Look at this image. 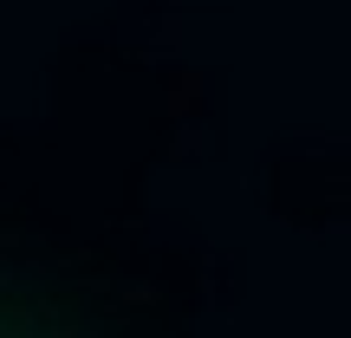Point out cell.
Instances as JSON below:
<instances>
[{
    "label": "cell",
    "mask_w": 351,
    "mask_h": 338,
    "mask_svg": "<svg viewBox=\"0 0 351 338\" xmlns=\"http://www.w3.org/2000/svg\"><path fill=\"white\" fill-rule=\"evenodd\" d=\"M0 338H117L91 306L52 293L46 280L0 274Z\"/></svg>",
    "instance_id": "cell-1"
}]
</instances>
